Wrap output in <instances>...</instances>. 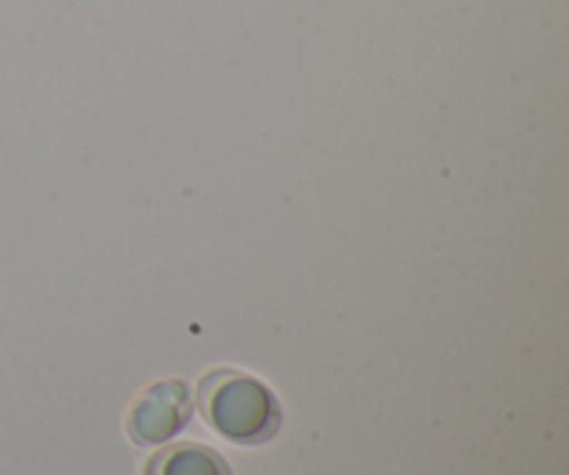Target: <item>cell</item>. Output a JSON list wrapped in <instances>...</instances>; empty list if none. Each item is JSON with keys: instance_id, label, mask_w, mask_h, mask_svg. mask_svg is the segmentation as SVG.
<instances>
[{"instance_id": "1", "label": "cell", "mask_w": 569, "mask_h": 475, "mask_svg": "<svg viewBox=\"0 0 569 475\" xmlns=\"http://www.w3.org/2000/svg\"><path fill=\"white\" fill-rule=\"evenodd\" d=\"M198 406L203 420L233 445H264L281 428L276 395L259 378L228 367L200 378Z\"/></svg>"}, {"instance_id": "2", "label": "cell", "mask_w": 569, "mask_h": 475, "mask_svg": "<svg viewBox=\"0 0 569 475\" xmlns=\"http://www.w3.org/2000/svg\"><path fill=\"white\" fill-rule=\"evenodd\" d=\"M192 415V395L183 382H159L144 389L128 412V437L137 445H161L176 437Z\"/></svg>"}, {"instance_id": "3", "label": "cell", "mask_w": 569, "mask_h": 475, "mask_svg": "<svg viewBox=\"0 0 569 475\" xmlns=\"http://www.w3.org/2000/svg\"><path fill=\"white\" fill-rule=\"evenodd\" d=\"M144 475H231V467L206 445L181 443L159 451L144 465Z\"/></svg>"}]
</instances>
